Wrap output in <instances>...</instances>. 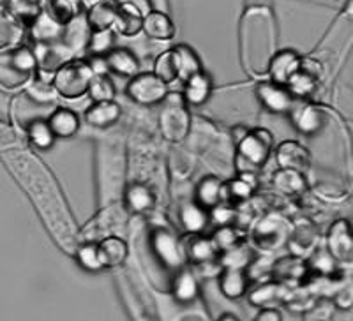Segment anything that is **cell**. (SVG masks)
Returning a JSON list of instances; mask_svg holds the SVG:
<instances>
[{
    "instance_id": "obj_1",
    "label": "cell",
    "mask_w": 353,
    "mask_h": 321,
    "mask_svg": "<svg viewBox=\"0 0 353 321\" xmlns=\"http://www.w3.org/2000/svg\"><path fill=\"white\" fill-rule=\"evenodd\" d=\"M36 71V55L30 46L18 45L0 50V89H21L34 80Z\"/></svg>"
},
{
    "instance_id": "obj_2",
    "label": "cell",
    "mask_w": 353,
    "mask_h": 321,
    "mask_svg": "<svg viewBox=\"0 0 353 321\" xmlns=\"http://www.w3.org/2000/svg\"><path fill=\"white\" fill-rule=\"evenodd\" d=\"M235 154V166L239 173H258L269 163L274 150V134L269 129H249V133L239 141Z\"/></svg>"
},
{
    "instance_id": "obj_3",
    "label": "cell",
    "mask_w": 353,
    "mask_h": 321,
    "mask_svg": "<svg viewBox=\"0 0 353 321\" xmlns=\"http://www.w3.org/2000/svg\"><path fill=\"white\" fill-rule=\"evenodd\" d=\"M157 125L166 141L181 143L191 131V113L181 92H168L161 101Z\"/></svg>"
},
{
    "instance_id": "obj_4",
    "label": "cell",
    "mask_w": 353,
    "mask_h": 321,
    "mask_svg": "<svg viewBox=\"0 0 353 321\" xmlns=\"http://www.w3.org/2000/svg\"><path fill=\"white\" fill-rule=\"evenodd\" d=\"M94 72L88 65L87 59H69L61 68L53 72L52 85L59 97L64 99H80L87 94L88 83Z\"/></svg>"
},
{
    "instance_id": "obj_5",
    "label": "cell",
    "mask_w": 353,
    "mask_h": 321,
    "mask_svg": "<svg viewBox=\"0 0 353 321\" xmlns=\"http://www.w3.org/2000/svg\"><path fill=\"white\" fill-rule=\"evenodd\" d=\"M290 237V226L285 217L277 212L265 214L253 225L251 240L254 249L261 253H272L283 247Z\"/></svg>"
},
{
    "instance_id": "obj_6",
    "label": "cell",
    "mask_w": 353,
    "mask_h": 321,
    "mask_svg": "<svg viewBox=\"0 0 353 321\" xmlns=\"http://www.w3.org/2000/svg\"><path fill=\"white\" fill-rule=\"evenodd\" d=\"M168 87L170 85L152 71H141L129 78L125 85V96L140 106H156L161 105V101L170 92Z\"/></svg>"
},
{
    "instance_id": "obj_7",
    "label": "cell",
    "mask_w": 353,
    "mask_h": 321,
    "mask_svg": "<svg viewBox=\"0 0 353 321\" xmlns=\"http://www.w3.org/2000/svg\"><path fill=\"white\" fill-rule=\"evenodd\" d=\"M150 245L159 260V263L168 270H179L188 263L184 253V245L179 237H175L170 229L157 228L152 231Z\"/></svg>"
},
{
    "instance_id": "obj_8",
    "label": "cell",
    "mask_w": 353,
    "mask_h": 321,
    "mask_svg": "<svg viewBox=\"0 0 353 321\" xmlns=\"http://www.w3.org/2000/svg\"><path fill=\"white\" fill-rule=\"evenodd\" d=\"M292 125L304 136H316L327 127L329 115L321 106L307 103L305 99H295L288 112Z\"/></svg>"
},
{
    "instance_id": "obj_9",
    "label": "cell",
    "mask_w": 353,
    "mask_h": 321,
    "mask_svg": "<svg viewBox=\"0 0 353 321\" xmlns=\"http://www.w3.org/2000/svg\"><path fill=\"white\" fill-rule=\"evenodd\" d=\"M32 52L37 62L36 78L43 81H52L53 72L74 55L61 39L52 43H34Z\"/></svg>"
},
{
    "instance_id": "obj_10",
    "label": "cell",
    "mask_w": 353,
    "mask_h": 321,
    "mask_svg": "<svg viewBox=\"0 0 353 321\" xmlns=\"http://www.w3.org/2000/svg\"><path fill=\"white\" fill-rule=\"evenodd\" d=\"M321 72H323V65L320 61L302 56L301 68L286 81V89L290 90L293 99H309L313 96L320 83Z\"/></svg>"
},
{
    "instance_id": "obj_11",
    "label": "cell",
    "mask_w": 353,
    "mask_h": 321,
    "mask_svg": "<svg viewBox=\"0 0 353 321\" xmlns=\"http://www.w3.org/2000/svg\"><path fill=\"white\" fill-rule=\"evenodd\" d=\"M309 276L311 272H309L307 261L297 254H288L279 260H274L270 267V279L290 288H302Z\"/></svg>"
},
{
    "instance_id": "obj_12",
    "label": "cell",
    "mask_w": 353,
    "mask_h": 321,
    "mask_svg": "<svg viewBox=\"0 0 353 321\" xmlns=\"http://www.w3.org/2000/svg\"><path fill=\"white\" fill-rule=\"evenodd\" d=\"M325 247L339 265H350L353 258V238L348 219H336L327 231Z\"/></svg>"
},
{
    "instance_id": "obj_13",
    "label": "cell",
    "mask_w": 353,
    "mask_h": 321,
    "mask_svg": "<svg viewBox=\"0 0 353 321\" xmlns=\"http://www.w3.org/2000/svg\"><path fill=\"white\" fill-rule=\"evenodd\" d=\"M254 94H256L260 105L267 112L277 113V115L279 113H288L293 103H295L290 90L286 89V85L276 83L272 80L258 81V85L254 87Z\"/></svg>"
},
{
    "instance_id": "obj_14",
    "label": "cell",
    "mask_w": 353,
    "mask_h": 321,
    "mask_svg": "<svg viewBox=\"0 0 353 321\" xmlns=\"http://www.w3.org/2000/svg\"><path fill=\"white\" fill-rule=\"evenodd\" d=\"M184 253L188 263H193L194 267H205L210 263H217L221 251L214 244L212 237H207L203 233H185V238L182 240Z\"/></svg>"
},
{
    "instance_id": "obj_15",
    "label": "cell",
    "mask_w": 353,
    "mask_h": 321,
    "mask_svg": "<svg viewBox=\"0 0 353 321\" xmlns=\"http://www.w3.org/2000/svg\"><path fill=\"white\" fill-rule=\"evenodd\" d=\"M295 288L281 284V282L274 281V279H267V281L254 282V286L248 289L249 302L256 307H277V305L286 304Z\"/></svg>"
},
{
    "instance_id": "obj_16",
    "label": "cell",
    "mask_w": 353,
    "mask_h": 321,
    "mask_svg": "<svg viewBox=\"0 0 353 321\" xmlns=\"http://www.w3.org/2000/svg\"><path fill=\"white\" fill-rule=\"evenodd\" d=\"M272 152L279 168L297 169V172L304 173L311 165V152L297 140L281 141Z\"/></svg>"
},
{
    "instance_id": "obj_17",
    "label": "cell",
    "mask_w": 353,
    "mask_h": 321,
    "mask_svg": "<svg viewBox=\"0 0 353 321\" xmlns=\"http://www.w3.org/2000/svg\"><path fill=\"white\" fill-rule=\"evenodd\" d=\"M302 55L295 50L283 48L277 50L270 55L269 62H267V69L265 71L269 72V80L276 81V83L286 85V81L290 80L293 72L301 68Z\"/></svg>"
},
{
    "instance_id": "obj_18",
    "label": "cell",
    "mask_w": 353,
    "mask_h": 321,
    "mask_svg": "<svg viewBox=\"0 0 353 321\" xmlns=\"http://www.w3.org/2000/svg\"><path fill=\"white\" fill-rule=\"evenodd\" d=\"M62 32H64V23L57 20L46 8L27 25V36L32 39V43L59 41L62 37Z\"/></svg>"
},
{
    "instance_id": "obj_19",
    "label": "cell",
    "mask_w": 353,
    "mask_h": 321,
    "mask_svg": "<svg viewBox=\"0 0 353 321\" xmlns=\"http://www.w3.org/2000/svg\"><path fill=\"white\" fill-rule=\"evenodd\" d=\"M122 116V108L121 105H117L115 99L113 101H97L88 106L83 113L85 124L92 125L97 129H105L110 125L117 124L121 121Z\"/></svg>"
},
{
    "instance_id": "obj_20",
    "label": "cell",
    "mask_w": 353,
    "mask_h": 321,
    "mask_svg": "<svg viewBox=\"0 0 353 321\" xmlns=\"http://www.w3.org/2000/svg\"><path fill=\"white\" fill-rule=\"evenodd\" d=\"M198 295H200V281L194 270L185 269V267L176 270L172 281V297L175 298V302L182 305L193 304Z\"/></svg>"
},
{
    "instance_id": "obj_21",
    "label": "cell",
    "mask_w": 353,
    "mask_h": 321,
    "mask_svg": "<svg viewBox=\"0 0 353 321\" xmlns=\"http://www.w3.org/2000/svg\"><path fill=\"white\" fill-rule=\"evenodd\" d=\"M46 121H48L55 138H61V140L77 136L81 127V121L78 113L71 108H65V106H61V108H55L53 112H50Z\"/></svg>"
},
{
    "instance_id": "obj_22",
    "label": "cell",
    "mask_w": 353,
    "mask_h": 321,
    "mask_svg": "<svg viewBox=\"0 0 353 321\" xmlns=\"http://www.w3.org/2000/svg\"><path fill=\"white\" fill-rule=\"evenodd\" d=\"M182 83H184L182 97H184L188 105L203 106L210 99V96H212L214 81L205 71L196 72V74L189 76L185 81H182Z\"/></svg>"
},
{
    "instance_id": "obj_23",
    "label": "cell",
    "mask_w": 353,
    "mask_h": 321,
    "mask_svg": "<svg viewBox=\"0 0 353 321\" xmlns=\"http://www.w3.org/2000/svg\"><path fill=\"white\" fill-rule=\"evenodd\" d=\"M217 279H219L221 293L230 300H239L244 297L251 286L248 272L241 269H221Z\"/></svg>"
},
{
    "instance_id": "obj_24",
    "label": "cell",
    "mask_w": 353,
    "mask_h": 321,
    "mask_svg": "<svg viewBox=\"0 0 353 321\" xmlns=\"http://www.w3.org/2000/svg\"><path fill=\"white\" fill-rule=\"evenodd\" d=\"M141 32L149 37V39L170 41L175 36V23H173V20L166 14V12L152 9L149 14H145L143 17Z\"/></svg>"
},
{
    "instance_id": "obj_25",
    "label": "cell",
    "mask_w": 353,
    "mask_h": 321,
    "mask_svg": "<svg viewBox=\"0 0 353 321\" xmlns=\"http://www.w3.org/2000/svg\"><path fill=\"white\" fill-rule=\"evenodd\" d=\"M173 62L176 69V80L185 81L189 76H193L196 72L203 71V64L198 53L189 45H175L172 48Z\"/></svg>"
},
{
    "instance_id": "obj_26",
    "label": "cell",
    "mask_w": 353,
    "mask_h": 321,
    "mask_svg": "<svg viewBox=\"0 0 353 321\" xmlns=\"http://www.w3.org/2000/svg\"><path fill=\"white\" fill-rule=\"evenodd\" d=\"M117 11L119 6L115 0H99L96 4L88 6L83 14L90 30H101V28H113Z\"/></svg>"
},
{
    "instance_id": "obj_27",
    "label": "cell",
    "mask_w": 353,
    "mask_h": 321,
    "mask_svg": "<svg viewBox=\"0 0 353 321\" xmlns=\"http://www.w3.org/2000/svg\"><path fill=\"white\" fill-rule=\"evenodd\" d=\"M258 187V173H239L237 177L225 182V201L242 203L253 198Z\"/></svg>"
},
{
    "instance_id": "obj_28",
    "label": "cell",
    "mask_w": 353,
    "mask_h": 321,
    "mask_svg": "<svg viewBox=\"0 0 353 321\" xmlns=\"http://www.w3.org/2000/svg\"><path fill=\"white\" fill-rule=\"evenodd\" d=\"M272 187L276 193L285 194V196H299L305 193L307 182H305L304 173L297 169L279 168L272 175Z\"/></svg>"
},
{
    "instance_id": "obj_29",
    "label": "cell",
    "mask_w": 353,
    "mask_h": 321,
    "mask_svg": "<svg viewBox=\"0 0 353 321\" xmlns=\"http://www.w3.org/2000/svg\"><path fill=\"white\" fill-rule=\"evenodd\" d=\"M110 72L122 78H131L140 72V59L128 48H113L105 55Z\"/></svg>"
},
{
    "instance_id": "obj_30",
    "label": "cell",
    "mask_w": 353,
    "mask_h": 321,
    "mask_svg": "<svg viewBox=\"0 0 353 321\" xmlns=\"http://www.w3.org/2000/svg\"><path fill=\"white\" fill-rule=\"evenodd\" d=\"M194 201L209 210L219 201H225V180L216 175H207L198 182L194 189Z\"/></svg>"
},
{
    "instance_id": "obj_31",
    "label": "cell",
    "mask_w": 353,
    "mask_h": 321,
    "mask_svg": "<svg viewBox=\"0 0 353 321\" xmlns=\"http://www.w3.org/2000/svg\"><path fill=\"white\" fill-rule=\"evenodd\" d=\"M101 251V256L105 261V269H119L128 261L129 247L128 242L122 237H117V235H108V237L101 238L97 242Z\"/></svg>"
},
{
    "instance_id": "obj_32",
    "label": "cell",
    "mask_w": 353,
    "mask_h": 321,
    "mask_svg": "<svg viewBox=\"0 0 353 321\" xmlns=\"http://www.w3.org/2000/svg\"><path fill=\"white\" fill-rule=\"evenodd\" d=\"M124 203L131 212L143 214L149 212L156 205V194L147 184L141 182H132L128 185L124 194Z\"/></svg>"
},
{
    "instance_id": "obj_33",
    "label": "cell",
    "mask_w": 353,
    "mask_h": 321,
    "mask_svg": "<svg viewBox=\"0 0 353 321\" xmlns=\"http://www.w3.org/2000/svg\"><path fill=\"white\" fill-rule=\"evenodd\" d=\"M25 37H27V25L17 17H12L9 11L0 12V50L21 45Z\"/></svg>"
},
{
    "instance_id": "obj_34",
    "label": "cell",
    "mask_w": 353,
    "mask_h": 321,
    "mask_svg": "<svg viewBox=\"0 0 353 321\" xmlns=\"http://www.w3.org/2000/svg\"><path fill=\"white\" fill-rule=\"evenodd\" d=\"M90 36V27H88L85 14H80L74 20L64 25V32H62L61 41L71 50L72 53L83 52L87 48V41Z\"/></svg>"
},
{
    "instance_id": "obj_35",
    "label": "cell",
    "mask_w": 353,
    "mask_h": 321,
    "mask_svg": "<svg viewBox=\"0 0 353 321\" xmlns=\"http://www.w3.org/2000/svg\"><path fill=\"white\" fill-rule=\"evenodd\" d=\"M256 256V251L254 247H249L244 242H239L233 247L221 251L219 258H217V263H219L221 269H241L245 270L251 261Z\"/></svg>"
},
{
    "instance_id": "obj_36",
    "label": "cell",
    "mask_w": 353,
    "mask_h": 321,
    "mask_svg": "<svg viewBox=\"0 0 353 321\" xmlns=\"http://www.w3.org/2000/svg\"><path fill=\"white\" fill-rule=\"evenodd\" d=\"M181 222L185 233H203L210 225L209 210L194 200L189 201L181 209Z\"/></svg>"
},
{
    "instance_id": "obj_37",
    "label": "cell",
    "mask_w": 353,
    "mask_h": 321,
    "mask_svg": "<svg viewBox=\"0 0 353 321\" xmlns=\"http://www.w3.org/2000/svg\"><path fill=\"white\" fill-rule=\"evenodd\" d=\"M119 6V11H117L115 25H113V30L117 34H121L124 37H134L141 32V23H143V14L140 11H137L131 6Z\"/></svg>"
},
{
    "instance_id": "obj_38",
    "label": "cell",
    "mask_w": 353,
    "mask_h": 321,
    "mask_svg": "<svg viewBox=\"0 0 353 321\" xmlns=\"http://www.w3.org/2000/svg\"><path fill=\"white\" fill-rule=\"evenodd\" d=\"M25 129H27L28 143L32 145L34 149L41 150V152L53 149L57 138L46 118H34L25 125Z\"/></svg>"
},
{
    "instance_id": "obj_39",
    "label": "cell",
    "mask_w": 353,
    "mask_h": 321,
    "mask_svg": "<svg viewBox=\"0 0 353 321\" xmlns=\"http://www.w3.org/2000/svg\"><path fill=\"white\" fill-rule=\"evenodd\" d=\"M305 261H307L311 276H337V273H341V267H339L336 258L327 251V247L311 251V256Z\"/></svg>"
},
{
    "instance_id": "obj_40",
    "label": "cell",
    "mask_w": 353,
    "mask_h": 321,
    "mask_svg": "<svg viewBox=\"0 0 353 321\" xmlns=\"http://www.w3.org/2000/svg\"><path fill=\"white\" fill-rule=\"evenodd\" d=\"M74 258H77V263L80 265V269H83L85 272L97 273L101 270H106L97 242H85V244H81L77 249V253H74Z\"/></svg>"
},
{
    "instance_id": "obj_41",
    "label": "cell",
    "mask_w": 353,
    "mask_h": 321,
    "mask_svg": "<svg viewBox=\"0 0 353 321\" xmlns=\"http://www.w3.org/2000/svg\"><path fill=\"white\" fill-rule=\"evenodd\" d=\"M117 32L113 28H101V30H90L87 41L88 56H105L106 53L115 48Z\"/></svg>"
},
{
    "instance_id": "obj_42",
    "label": "cell",
    "mask_w": 353,
    "mask_h": 321,
    "mask_svg": "<svg viewBox=\"0 0 353 321\" xmlns=\"http://www.w3.org/2000/svg\"><path fill=\"white\" fill-rule=\"evenodd\" d=\"M46 9L61 23H69L85 12L83 0H46Z\"/></svg>"
},
{
    "instance_id": "obj_43",
    "label": "cell",
    "mask_w": 353,
    "mask_h": 321,
    "mask_svg": "<svg viewBox=\"0 0 353 321\" xmlns=\"http://www.w3.org/2000/svg\"><path fill=\"white\" fill-rule=\"evenodd\" d=\"M88 97L97 103V101H113L117 96V87L110 74H94L87 90Z\"/></svg>"
},
{
    "instance_id": "obj_44",
    "label": "cell",
    "mask_w": 353,
    "mask_h": 321,
    "mask_svg": "<svg viewBox=\"0 0 353 321\" xmlns=\"http://www.w3.org/2000/svg\"><path fill=\"white\" fill-rule=\"evenodd\" d=\"M44 9V0H9L8 11L28 25Z\"/></svg>"
},
{
    "instance_id": "obj_45",
    "label": "cell",
    "mask_w": 353,
    "mask_h": 321,
    "mask_svg": "<svg viewBox=\"0 0 353 321\" xmlns=\"http://www.w3.org/2000/svg\"><path fill=\"white\" fill-rule=\"evenodd\" d=\"M212 240L217 245V249L225 251L239 244V242H242V233L237 225L216 226V231L212 233Z\"/></svg>"
},
{
    "instance_id": "obj_46",
    "label": "cell",
    "mask_w": 353,
    "mask_h": 321,
    "mask_svg": "<svg viewBox=\"0 0 353 321\" xmlns=\"http://www.w3.org/2000/svg\"><path fill=\"white\" fill-rule=\"evenodd\" d=\"M152 72L154 74H157L161 80L168 85H172L173 81H176V69H175V62H173L172 48L165 50V52L157 55L156 62H154Z\"/></svg>"
},
{
    "instance_id": "obj_47",
    "label": "cell",
    "mask_w": 353,
    "mask_h": 321,
    "mask_svg": "<svg viewBox=\"0 0 353 321\" xmlns=\"http://www.w3.org/2000/svg\"><path fill=\"white\" fill-rule=\"evenodd\" d=\"M210 222L216 226H225V225H235L237 221V205L232 201H219L217 205L209 209Z\"/></svg>"
},
{
    "instance_id": "obj_48",
    "label": "cell",
    "mask_w": 353,
    "mask_h": 321,
    "mask_svg": "<svg viewBox=\"0 0 353 321\" xmlns=\"http://www.w3.org/2000/svg\"><path fill=\"white\" fill-rule=\"evenodd\" d=\"M334 305H336L337 309H345L348 311L353 304V293H352V286H350L348 281L343 282L339 288H337L336 293L332 295Z\"/></svg>"
},
{
    "instance_id": "obj_49",
    "label": "cell",
    "mask_w": 353,
    "mask_h": 321,
    "mask_svg": "<svg viewBox=\"0 0 353 321\" xmlns=\"http://www.w3.org/2000/svg\"><path fill=\"white\" fill-rule=\"evenodd\" d=\"M314 238H316V233L311 229V226H301V228L297 229V231L290 233L288 240H297V247L299 249H309L311 245H313Z\"/></svg>"
},
{
    "instance_id": "obj_50",
    "label": "cell",
    "mask_w": 353,
    "mask_h": 321,
    "mask_svg": "<svg viewBox=\"0 0 353 321\" xmlns=\"http://www.w3.org/2000/svg\"><path fill=\"white\" fill-rule=\"evenodd\" d=\"M115 2L122 6H131V8H134L137 11H140L143 17L145 14H149V12L154 9L152 0H115Z\"/></svg>"
},
{
    "instance_id": "obj_51",
    "label": "cell",
    "mask_w": 353,
    "mask_h": 321,
    "mask_svg": "<svg viewBox=\"0 0 353 321\" xmlns=\"http://www.w3.org/2000/svg\"><path fill=\"white\" fill-rule=\"evenodd\" d=\"M88 65L92 69L94 74H110L108 64H106L105 56H88Z\"/></svg>"
},
{
    "instance_id": "obj_52",
    "label": "cell",
    "mask_w": 353,
    "mask_h": 321,
    "mask_svg": "<svg viewBox=\"0 0 353 321\" xmlns=\"http://www.w3.org/2000/svg\"><path fill=\"white\" fill-rule=\"evenodd\" d=\"M258 321H279L283 320V313L277 307H261L260 313L256 314Z\"/></svg>"
},
{
    "instance_id": "obj_53",
    "label": "cell",
    "mask_w": 353,
    "mask_h": 321,
    "mask_svg": "<svg viewBox=\"0 0 353 321\" xmlns=\"http://www.w3.org/2000/svg\"><path fill=\"white\" fill-rule=\"evenodd\" d=\"M249 129H251V127H248V125H244V124H237V125H233V127H232V133H230V136H232L233 143L237 145L239 141H241L242 138H244L245 134L249 133Z\"/></svg>"
},
{
    "instance_id": "obj_54",
    "label": "cell",
    "mask_w": 353,
    "mask_h": 321,
    "mask_svg": "<svg viewBox=\"0 0 353 321\" xmlns=\"http://www.w3.org/2000/svg\"><path fill=\"white\" fill-rule=\"evenodd\" d=\"M219 321H225V320H232V321H239V316L237 314H232V313H223L219 314V318H217Z\"/></svg>"
},
{
    "instance_id": "obj_55",
    "label": "cell",
    "mask_w": 353,
    "mask_h": 321,
    "mask_svg": "<svg viewBox=\"0 0 353 321\" xmlns=\"http://www.w3.org/2000/svg\"><path fill=\"white\" fill-rule=\"evenodd\" d=\"M9 8V0H0V12L8 11Z\"/></svg>"
},
{
    "instance_id": "obj_56",
    "label": "cell",
    "mask_w": 353,
    "mask_h": 321,
    "mask_svg": "<svg viewBox=\"0 0 353 321\" xmlns=\"http://www.w3.org/2000/svg\"><path fill=\"white\" fill-rule=\"evenodd\" d=\"M96 2H99V0H83V4H85V9L88 8V6H92L96 4Z\"/></svg>"
}]
</instances>
